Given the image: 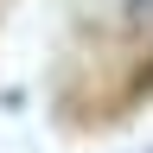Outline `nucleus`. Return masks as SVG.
I'll return each mask as SVG.
<instances>
[{
    "label": "nucleus",
    "instance_id": "nucleus-1",
    "mask_svg": "<svg viewBox=\"0 0 153 153\" xmlns=\"http://www.w3.org/2000/svg\"><path fill=\"white\" fill-rule=\"evenodd\" d=\"M121 19L134 32H153V0H121Z\"/></svg>",
    "mask_w": 153,
    "mask_h": 153
}]
</instances>
